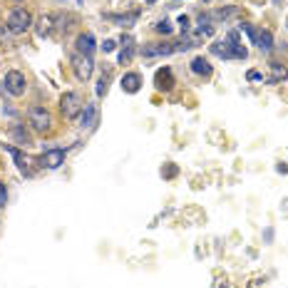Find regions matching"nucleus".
Wrapping results in <instances>:
<instances>
[{"label":"nucleus","mask_w":288,"mask_h":288,"mask_svg":"<svg viewBox=\"0 0 288 288\" xmlns=\"http://www.w3.org/2000/svg\"><path fill=\"white\" fill-rule=\"evenodd\" d=\"M27 122H30V127L35 132H50L52 130V114L45 109V107H40V105H32L27 109Z\"/></svg>","instance_id":"1"},{"label":"nucleus","mask_w":288,"mask_h":288,"mask_svg":"<svg viewBox=\"0 0 288 288\" xmlns=\"http://www.w3.org/2000/svg\"><path fill=\"white\" fill-rule=\"evenodd\" d=\"M60 109L67 119H75L82 114V109H85V100H82L79 92H65L60 97Z\"/></svg>","instance_id":"2"},{"label":"nucleus","mask_w":288,"mask_h":288,"mask_svg":"<svg viewBox=\"0 0 288 288\" xmlns=\"http://www.w3.org/2000/svg\"><path fill=\"white\" fill-rule=\"evenodd\" d=\"M30 25H32L30 10H25V8L10 10V15H8V30H10L13 35H23L25 30H30Z\"/></svg>","instance_id":"3"},{"label":"nucleus","mask_w":288,"mask_h":288,"mask_svg":"<svg viewBox=\"0 0 288 288\" xmlns=\"http://www.w3.org/2000/svg\"><path fill=\"white\" fill-rule=\"evenodd\" d=\"M5 92H10L13 97H23L25 90H27V77L20 72V70H10L5 75V82H3Z\"/></svg>","instance_id":"4"},{"label":"nucleus","mask_w":288,"mask_h":288,"mask_svg":"<svg viewBox=\"0 0 288 288\" xmlns=\"http://www.w3.org/2000/svg\"><path fill=\"white\" fill-rule=\"evenodd\" d=\"M72 70H75L77 79H90V77H92V70H95V62H92L90 55L75 52V55H72Z\"/></svg>","instance_id":"5"},{"label":"nucleus","mask_w":288,"mask_h":288,"mask_svg":"<svg viewBox=\"0 0 288 288\" xmlns=\"http://www.w3.org/2000/svg\"><path fill=\"white\" fill-rule=\"evenodd\" d=\"M65 157H67V152L60 149V147H55V149H48L37 161H40V167H45V169H57V167H62V164H65Z\"/></svg>","instance_id":"6"},{"label":"nucleus","mask_w":288,"mask_h":288,"mask_svg":"<svg viewBox=\"0 0 288 288\" xmlns=\"http://www.w3.org/2000/svg\"><path fill=\"white\" fill-rule=\"evenodd\" d=\"M177 52V43H149L142 48L144 57H164V55H172Z\"/></svg>","instance_id":"7"},{"label":"nucleus","mask_w":288,"mask_h":288,"mask_svg":"<svg viewBox=\"0 0 288 288\" xmlns=\"http://www.w3.org/2000/svg\"><path fill=\"white\" fill-rule=\"evenodd\" d=\"M97 117H100V107L95 102H85V109H82V114H79V127L92 130L97 125Z\"/></svg>","instance_id":"8"},{"label":"nucleus","mask_w":288,"mask_h":288,"mask_svg":"<svg viewBox=\"0 0 288 288\" xmlns=\"http://www.w3.org/2000/svg\"><path fill=\"white\" fill-rule=\"evenodd\" d=\"M154 85H157L159 92H169V90L177 85V82H174V72H172L169 67L157 70V75H154Z\"/></svg>","instance_id":"9"},{"label":"nucleus","mask_w":288,"mask_h":288,"mask_svg":"<svg viewBox=\"0 0 288 288\" xmlns=\"http://www.w3.org/2000/svg\"><path fill=\"white\" fill-rule=\"evenodd\" d=\"M8 152H10V157L15 159V164H18V169L25 174V177H32V167H30V164H32V159L30 157H25L18 147H8Z\"/></svg>","instance_id":"10"},{"label":"nucleus","mask_w":288,"mask_h":288,"mask_svg":"<svg viewBox=\"0 0 288 288\" xmlns=\"http://www.w3.org/2000/svg\"><path fill=\"white\" fill-rule=\"evenodd\" d=\"M139 87H142V77H139V72H127L125 77H122V90H125V92L134 95V92H139Z\"/></svg>","instance_id":"11"},{"label":"nucleus","mask_w":288,"mask_h":288,"mask_svg":"<svg viewBox=\"0 0 288 288\" xmlns=\"http://www.w3.org/2000/svg\"><path fill=\"white\" fill-rule=\"evenodd\" d=\"M77 52L92 57V52H95V35H92V32H82V35L77 37Z\"/></svg>","instance_id":"12"},{"label":"nucleus","mask_w":288,"mask_h":288,"mask_svg":"<svg viewBox=\"0 0 288 288\" xmlns=\"http://www.w3.org/2000/svg\"><path fill=\"white\" fill-rule=\"evenodd\" d=\"M236 43H231V40L226 37V40H219V43H214L211 45V55H216V57H221V60H229L231 57V48H234Z\"/></svg>","instance_id":"13"},{"label":"nucleus","mask_w":288,"mask_h":288,"mask_svg":"<svg viewBox=\"0 0 288 288\" xmlns=\"http://www.w3.org/2000/svg\"><path fill=\"white\" fill-rule=\"evenodd\" d=\"M191 70H194V75H201V77H209L211 75V65H209V60L207 57H194L191 60Z\"/></svg>","instance_id":"14"},{"label":"nucleus","mask_w":288,"mask_h":288,"mask_svg":"<svg viewBox=\"0 0 288 288\" xmlns=\"http://www.w3.org/2000/svg\"><path fill=\"white\" fill-rule=\"evenodd\" d=\"M122 45H125V48H122V52H119V62L125 65V62H130L132 55H134V40L127 35V37H122Z\"/></svg>","instance_id":"15"},{"label":"nucleus","mask_w":288,"mask_h":288,"mask_svg":"<svg viewBox=\"0 0 288 288\" xmlns=\"http://www.w3.org/2000/svg\"><path fill=\"white\" fill-rule=\"evenodd\" d=\"M283 79H286V67L281 62H271V77H268V82H271V85H278V82H283Z\"/></svg>","instance_id":"16"},{"label":"nucleus","mask_w":288,"mask_h":288,"mask_svg":"<svg viewBox=\"0 0 288 288\" xmlns=\"http://www.w3.org/2000/svg\"><path fill=\"white\" fill-rule=\"evenodd\" d=\"M256 48H259V50H263V52H271V50H273V35H271L268 30H261Z\"/></svg>","instance_id":"17"},{"label":"nucleus","mask_w":288,"mask_h":288,"mask_svg":"<svg viewBox=\"0 0 288 288\" xmlns=\"http://www.w3.org/2000/svg\"><path fill=\"white\" fill-rule=\"evenodd\" d=\"M109 79H112V72L105 70L102 77H100V85H97V97H105V95H107V90H109Z\"/></svg>","instance_id":"18"},{"label":"nucleus","mask_w":288,"mask_h":288,"mask_svg":"<svg viewBox=\"0 0 288 288\" xmlns=\"http://www.w3.org/2000/svg\"><path fill=\"white\" fill-rule=\"evenodd\" d=\"M238 27H241V30H243L246 35H249V37H251V43H254V45L259 43V35H261V27H256V25H251V23H241Z\"/></svg>","instance_id":"19"},{"label":"nucleus","mask_w":288,"mask_h":288,"mask_svg":"<svg viewBox=\"0 0 288 288\" xmlns=\"http://www.w3.org/2000/svg\"><path fill=\"white\" fill-rule=\"evenodd\" d=\"M37 32L43 35V37L52 32V18H50V15H43V18L37 20Z\"/></svg>","instance_id":"20"},{"label":"nucleus","mask_w":288,"mask_h":288,"mask_svg":"<svg viewBox=\"0 0 288 288\" xmlns=\"http://www.w3.org/2000/svg\"><path fill=\"white\" fill-rule=\"evenodd\" d=\"M139 18V13H130V15H122V18H112V20H117L122 27H132V23Z\"/></svg>","instance_id":"21"},{"label":"nucleus","mask_w":288,"mask_h":288,"mask_svg":"<svg viewBox=\"0 0 288 288\" xmlns=\"http://www.w3.org/2000/svg\"><path fill=\"white\" fill-rule=\"evenodd\" d=\"M13 137H15V139H18L20 144H25V147L30 144V134H27V132H25L23 127H15V130H13Z\"/></svg>","instance_id":"22"},{"label":"nucleus","mask_w":288,"mask_h":288,"mask_svg":"<svg viewBox=\"0 0 288 288\" xmlns=\"http://www.w3.org/2000/svg\"><path fill=\"white\" fill-rule=\"evenodd\" d=\"M231 15H236V8H224V10L214 13V20H226V18H231Z\"/></svg>","instance_id":"23"},{"label":"nucleus","mask_w":288,"mask_h":288,"mask_svg":"<svg viewBox=\"0 0 288 288\" xmlns=\"http://www.w3.org/2000/svg\"><path fill=\"white\" fill-rule=\"evenodd\" d=\"M157 32L169 35V32H172V23H169V20H159V23H157Z\"/></svg>","instance_id":"24"},{"label":"nucleus","mask_w":288,"mask_h":288,"mask_svg":"<svg viewBox=\"0 0 288 288\" xmlns=\"http://www.w3.org/2000/svg\"><path fill=\"white\" fill-rule=\"evenodd\" d=\"M8 204V189H5V184H0V207H5Z\"/></svg>","instance_id":"25"},{"label":"nucleus","mask_w":288,"mask_h":288,"mask_svg":"<svg viewBox=\"0 0 288 288\" xmlns=\"http://www.w3.org/2000/svg\"><path fill=\"white\" fill-rule=\"evenodd\" d=\"M179 27H182V32H189V18L186 15L179 18Z\"/></svg>","instance_id":"26"},{"label":"nucleus","mask_w":288,"mask_h":288,"mask_svg":"<svg viewBox=\"0 0 288 288\" xmlns=\"http://www.w3.org/2000/svg\"><path fill=\"white\" fill-rule=\"evenodd\" d=\"M114 48H117V43H114V40H105V45H102V50H105V52H112Z\"/></svg>","instance_id":"27"},{"label":"nucleus","mask_w":288,"mask_h":288,"mask_svg":"<svg viewBox=\"0 0 288 288\" xmlns=\"http://www.w3.org/2000/svg\"><path fill=\"white\" fill-rule=\"evenodd\" d=\"M249 79H251V82H259V79H263V75L256 72V70H251V72H249Z\"/></svg>","instance_id":"28"},{"label":"nucleus","mask_w":288,"mask_h":288,"mask_svg":"<svg viewBox=\"0 0 288 288\" xmlns=\"http://www.w3.org/2000/svg\"><path fill=\"white\" fill-rule=\"evenodd\" d=\"M161 174H164V177H174V174H177V167H174V164H169V167H167V172L161 169Z\"/></svg>","instance_id":"29"},{"label":"nucleus","mask_w":288,"mask_h":288,"mask_svg":"<svg viewBox=\"0 0 288 288\" xmlns=\"http://www.w3.org/2000/svg\"><path fill=\"white\" fill-rule=\"evenodd\" d=\"M144 3H147V5H152V3H157V0H144Z\"/></svg>","instance_id":"30"},{"label":"nucleus","mask_w":288,"mask_h":288,"mask_svg":"<svg viewBox=\"0 0 288 288\" xmlns=\"http://www.w3.org/2000/svg\"><path fill=\"white\" fill-rule=\"evenodd\" d=\"M273 3H283V0H273Z\"/></svg>","instance_id":"31"},{"label":"nucleus","mask_w":288,"mask_h":288,"mask_svg":"<svg viewBox=\"0 0 288 288\" xmlns=\"http://www.w3.org/2000/svg\"><path fill=\"white\" fill-rule=\"evenodd\" d=\"M77 3H85V0H77Z\"/></svg>","instance_id":"32"},{"label":"nucleus","mask_w":288,"mask_h":288,"mask_svg":"<svg viewBox=\"0 0 288 288\" xmlns=\"http://www.w3.org/2000/svg\"><path fill=\"white\" fill-rule=\"evenodd\" d=\"M204 3H209V0H204Z\"/></svg>","instance_id":"33"}]
</instances>
